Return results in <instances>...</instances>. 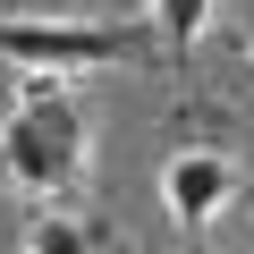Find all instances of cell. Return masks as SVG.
I'll return each instance as SVG.
<instances>
[{
	"mask_svg": "<svg viewBox=\"0 0 254 254\" xmlns=\"http://www.w3.org/2000/svg\"><path fill=\"white\" fill-rule=\"evenodd\" d=\"M93 170V110L76 76H26L0 102V178L34 203H76Z\"/></svg>",
	"mask_w": 254,
	"mask_h": 254,
	"instance_id": "1",
	"label": "cell"
},
{
	"mask_svg": "<svg viewBox=\"0 0 254 254\" xmlns=\"http://www.w3.org/2000/svg\"><path fill=\"white\" fill-rule=\"evenodd\" d=\"M144 60V34L119 17H0V68L17 76H93Z\"/></svg>",
	"mask_w": 254,
	"mask_h": 254,
	"instance_id": "2",
	"label": "cell"
},
{
	"mask_svg": "<svg viewBox=\"0 0 254 254\" xmlns=\"http://www.w3.org/2000/svg\"><path fill=\"white\" fill-rule=\"evenodd\" d=\"M237 161L220 153V144H178L170 161H161V203H170V220L195 237V229H212L229 203H237Z\"/></svg>",
	"mask_w": 254,
	"mask_h": 254,
	"instance_id": "3",
	"label": "cell"
},
{
	"mask_svg": "<svg viewBox=\"0 0 254 254\" xmlns=\"http://www.w3.org/2000/svg\"><path fill=\"white\" fill-rule=\"evenodd\" d=\"M26 254H110V237H102V220H85L76 203H34Z\"/></svg>",
	"mask_w": 254,
	"mask_h": 254,
	"instance_id": "4",
	"label": "cell"
},
{
	"mask_svg": "<svg viewBox=\"0 0 254 254\" xmlns=\"http://www.w3.org/2000/svg\"><path fill=\"white\" fill-rule=\"evenodd\" d=\"M212 9H220V0H144V34H161V51H170V60L187 68V51L203 43Z\"/></svg>",
	"mask_w": 254,
	"mask_h": 254,
	"instance_id": "5",
	"label": "cell"
},
{
	"mask_svg": "<svg viewBox=\"0 0 254 254\" xmlns=\"http://www.w3.org/2000/svg\"><path fill=\"white\" fill-rule=\"evenodd\" d=\"M237 43H246V60H254V0L237 9Z\"/></svg>",
	"mask_w": 254,
	"mask_h": 254,
	"instance_id": "6",
	"label": "cell"
}]
</instances>
